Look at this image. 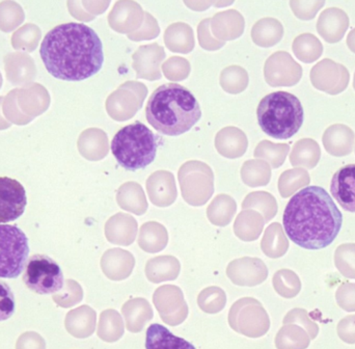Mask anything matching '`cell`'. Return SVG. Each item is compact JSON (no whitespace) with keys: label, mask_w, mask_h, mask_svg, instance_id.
Instances as JSON below:
<instances>
[{"label":"cell","mask_w":355,"mask_h":349,"mask_svg":"<svg viewBox=\"0 0 355 349\" xmlns=\"http://www.w3.org/2000/svg\"><path fill=\"white\" fill-rule=\"evenodd\" d=\"M40 56L50 75L66 81L85 80L97 74L104 62L99 35L83 23L51 29L42 42Z\"/></svg>","instance_id":"1"},{"label":"cell","mask_w":355,"mask_h":349,"mask_svg":"<svg viewBox=\"0 0 355 349\" xmlns=\"http://www.w3.org/2000/svg\"><path fill=\"white\" fill-rule=\"evenodd\" d=\"M283 225L288 237L300 248L321 250L339 235L343 215L324 188L308 186L288 203Z\"/></svg>","instance_id":"2"},{"label":"cell","mask_w":355,"mask_h":349,"mask_svg":"<svg viewBox=\"0 0 355 349\" xmlns=\"http://www.w3.org/2000/svg\"><path fill=\"white\" fill-rule=\"evenodd\" d=\"M146 117L158 133L177 137L189 131L200 121L202 110L189 90L179 83H166L152 94Z\"/></svg>","instance_id":"3"},{"label":"cell","mask_w":355,"mask_h":349,"mask_svg":"<svg viewBox=\"0 0 355 349\" xmlns=\"http://www.w3.org/2000/svg\"><path fill=\"white\" fill-rule=\"evenodd\" d=\"M259 125L269 137L288 139L302 128L304 110L302 102L288 92H273L265 96L257 110Z\"/></svg>","instance_id":"4"},{"label":"cell","mask_w":355,"mask_h":349,"mask_svg":"<svg viewBox=\"0 0 355 349\" xmlns=\"http://www.w3.org/2000/svg\"><path fill=\"white\" fill-rule=\"evenodd\" d=\"M158 144L156 137L146 125L132 123L121 129L112 142V152L125 170H143L155 160Z\"/></svg>","instance_id":"5"},{"label":"cell","mask_w":355,"mask_h":349,"mask_svg":"<svg viewBox=\"0 0 355 349\" xmlns=\"http://www.w3.org/2000/svg\"><path fill=\"white\" fill-rule=\"evenodd\" d=\"M28 238L12 225H0V278L16 279L28 261Z\"/></svg>","instance_id":"6"},{"label":"cell","mask_w":355,"mask_h":349,"mask_svg":"<svg viewBox=\"0 0 355 349\" xmlns=\"http://www.w3.org/2000/svg\"><path fill=\"white\" fill-rule=\"evenodd\" d=\"M23 282L31 291L47 296L62 289L64 273L60 265L49 256L33 255L27 261Z\"/></svg>","instance_id":"7"},{"label":"cell","mask_w":355,"mask_h":349,"mask_svg":"<svg viewBox=\"0 0 355 349\" xmlns=\"http://www.w3.org/2000/svg\"><path fill=\"white\" fill-rule=\"evenodd\" d=\"M310 78L313 87L329 95L336 96L347 89L350 74L344 65L325 58L313 67Z\"/></svg>","instance_id":"8"},{"label":"cell","mask_w":355,"mask_h":349,"mask_svg":"<svg viewBox=\"0 0 355 349\" xmlns=\"http://www.w3.org/2000/svg\"><path fill=\"white\" fill-rule=\"evenodd\" d=\"M148 95V89L139 83L128 81L121 85L114 93L107 98L106 108L108 114L116 121H125L132 118L135 112L127 104L139 110L144 99Z\"/></svg>","instance_id":"9"},{"label":"cell","mask_w":355,"mask_h":349,"mask_svg":"<svg viewBox=\"0 0 355 349\" xmlns=\"http://www.w3.org/2000/svg\"><path fill=\"white\" fill-rule=\"evenodd\" d=\"M265 79L271 87H293L302 77V68L288 52L273 53L265 62Z\"/></svg>","instance_id":"10"},{"label":"cell","mask_w":355,"mask_h":349,"mask_svg":"<svg viewBox=\"0 0 355 349\" xmlns=\"http://www.w3.org/2000/svg\"><path fill=\"white\" fill-rule=\"evenodd\" d=\"M26 205V191L22 184L12 178L0 177V223L18 219Z\"/></svg>","instance_id":"11"},{"label":"cell","mask_w":355,"mask_h":349,"mask_svg":"<svg viewBox=\"0 0 355 349\" xmlns=\"http://www.w3.org/2000/svg\"><path fill=\"white\" fill-rule=\"evenodd\" d=\"M166 58V52L158 44L141 46L133 54V68L137 72L139 78L157 80L162 77L160 62Z\"/></svg>","instance_id":"12"},{"label":"cell","mask_w":355,"mask_h":349,"mask_svg":"<svg viewBox=\"0 0 355 349\" xmlns=\"http://www.w3.org/2000/svg\"><path fill=\"white\" fill-rule=\"evenodd\" d=\"M349 24V17L343 10L329 8L321 12L317 21V31L327 43L336 44L343 39Z\"/></svg>","instance_id":"13"},{"label":"cell","mask_w":355,"mask_h":349,"mask_svg":"<svg viewBox=\"0 0 355 349\" xmlns=\"http://www.w3.org/2000/svg\"><path fill=\"white\" fill-rule=\"evenodd\" d=\"M331 191L344 210L355 213V164H348L336 172Z\"/></svg>","instance_id":"14"},{"label":"cell","mask_w":355,"mask_h":349,"mask_svg":"<svg viewBox=\"0 0 355 349\" xmlns=\"http://www.w3.org/2000/svg\"><path fill=\"white\" fill-rule=\"evenodd\" d=\"M355 135L344 124L329 126L323 133L322 143L327 153L336 158L349 155L354 150Z\"/></svg>","instance_id":"15"},{"label":"cell","mask_w":355,"mask_h":349,"mask_svg":"<svg viewBox=\"0 0 355 349\" xmlns=\"http://www.w3.org/2000/svg\"><path fill=\"white\" fill-rule=\"evenodd\" d=\"M146 349H196L190 342L174 335L159 323L150 325L146 337Z\"/></svg>","instance_id":"16"},{"label":"cell","mask_w":355,"mask_h":349,"mask_svg":"<svg viewBox=\"0 0 355 349\" xmlns=\"http://www.w3.org/2000/svg\"><path fill=\"white\" fill-rule=\"evenodd\" d=\"M215 145L223 155L237 158L246 151L248 139L240 129L227 127L217 133Z\"/></svg>","instance_id":"17"},{"label":"cell","mask_w":355,"mask_h":349,"mask_svg":"<svg viewBox=\"0 0 355 349\" xmlns=\"http://www.w3.org/2000/svg\"><path fill=\"white\" fill-rule=\"evenodd\" d=\"M321 158L320 146L312 139H302L293 146L290 162L293 167H302L312 170L318 164Z\"/></svg>","instance_id":"18"},{"label":"cell","mask_w":355,"mask_h":349,"mask_svg":"<svg viewBox=\"0 0 355 349\" xmlns=\"http://www.w3.org/2000/svg\"><path fill=\"white\" fill-rule=\"evenodd\" d=\"M284 35V27L277 19L264 18L254 24L252 37L257 45L271 47L277 45Z\"/></svg>","instance_id":"19"},{"label":"cell","mask_w":355,"mask_h":349,"mask_svg":"<svg viewBox=\"0 0 355 349\" xmlns=\"http://www.w3.org/2000/svg\"><path fill=\"white\" fill-rule=\"evenodd\" d=\"M294 54L306 64H312L321 58L323 45L320 40L312 33H302L294 40L292 45Z\"/></svg>","instance_id":"20"},{"label":"cell","mask_w":355,"mask_h":349,"mask_svg":"<svg viewBox=\"0 0 355 349\" xmlns=\"http://www.w3.org/2000/svg\"><path fill=\"white\" fill-rule=\"evenodd\" d=\"M164 41H166V47L170 48L174 52L178 41H180L178 52H181V53H189L194 47L191 27L188 24H184V23H175V24L171 25L166 31Z\"/></svg>","instance_id":"21"},{"label":"cell","mask_w":355,"mask_h":349,"mask_svg":"<svg viewBox=\"0 0 355 349\" xmlns=\"http://www.w3.org/2000/svg\"><path fill=\"white\" fill-rule=\"evenodd\" d=\"M310 182V175L304 169H293V170L286 171L279 178V192H281L282 196L288 198L300 188L308 186Z\"/></svg>","instance_id":"22"},{"label":"cell","mask_w":355,"mask_h":349,"mask_svg":"<svg viewBox=\"0 0 355 349\" xmlns=\"http://www.w3.org/2000/svg\"><path fill=\"white\" fill-rule=\"evenodd\" d=\"M289 150L290 146L287 144H272L269 141H263L257 147L254 156L265 158L272 164L273 168L277 169L285 162Z\"/></svg>","instance_id":"23"},{"label":"cell","mask_w":355,"mask_h":349,"mask_svg":"<svg viewBox=\"0 0 355 349\" xmlns=\"http://www.w3.org/2000/svg\"><path fill=\"white\" fill-rule=\"evenodd\" d=\"M335 265L343 277L355 279V244L338 246L335 252Z\"/></svg>","instance_id":"24"},{"label":"cell","mask_w":355,"mask_h":349,"mask_svg":"<svg viewBox=\"0 0 355 349\" xmlns=\"http://www.w3.org/2000/svg\"><path fill=\"white\" fill-rule=\"evenodd\" d=\"M238 66H232L230 68L225 69L221 73L220 83L221 87L227 93L238 94L241 93L246 87H248V76L245 70L239 68L237 72Z\"/></svg>","instance_id":"25"},{"label":"cell","mask_w":355,"mask_h":349,"mask_svg":"<svg viewBox=\"0 0 355 349\" xmlns=\"http://www.w3.org/2000/svg\"><path fill=\"white\" fill-rule=\"evenodd\" d=\"M277 275L275 287L279 293L283 294L286 298H293L296 294L300 293V289H302V283L295 273L283 271H279Z\"/></svg>","instance_id":"26"},{"label":"cell","mask_w":355,"mask_h":349,"mask_svg":"<svg viewBox=\"0 0 355 349\" xmlns=\"http://www.w3.org/2000/svg\"><path fill=\"white\" fill-rule=\"evenodd\" d=\"M325 0H291L290 6L294 15L300 20L309 21L315 18L324 6Z\"/></svg>","instance_id":"27"},{"label":"cell","mask_w":355,"mask_h":349,"mask_svg":"<svg viewBox=\"0 0 355 349\" xmlns=\"http://www.w3.org/2000/svg\"><path fill=\"white\" fill-rule=\"evenodd\" d=\"M267 238L270 240L271 256H281L288 250V240L284 234L282 225L275 223L267 230Z\"/></svg>","instance_id":"28"},{"label":"cell","mask_w":355,"mask_h":349,"mask_svg":"<svg viewBox=\"0 0 355 349\" xmlns=\"http://www.w3.org/2000/svg\"><path fill=\"white\" fill-rule=\"evenodd\" d=\"M16 309L15 296L8 284L0 281V321H6L14 315Z\"/></svg>","instance_id":"29"},{"label":"cell","mask_w":355,"mask_h":349,"mask_svg":"<svg viewBox=\"0 0 355 349\" xmlns=\"http://www.w3.org/2000/svg\"><path fill=\"white\" fill-rule=\"evenodd\" d=\"M338 305L345 311H355V284L344 283L336 293Z\"/></svg>","instance_id":"30"},{"label":"cell","mask_w":355,"mask_h":349,"mask_svg":"<svg viewBox=\"0 0 355 349\" xmlns=\"http://www.w3.org/2000/svg\"><path fill=\"white\" fill-rule=\"evenodd\" d=\"M338 334L347 343H355V315L346 317L339 323Z\"/></svg>","instance_id":"31"},{"label":"cell","mask_w":355,"mask_h":349,"mask_svg":"<svg viewBox=\"0 0 355 349\" xmlns=\"http://www.w3.org/2000/svg\"><path fill=\"white\" fill-rule=\"evenodd\" d=\"M347 46L355 53V28L352 29L347 37Z\"/></svg>","instance_id":"32"},{"label":"cell","mask_w":355,"mask_h":349,"mask_svg":"<svg viewBox=\"0 0 355 349\" xmlns=\"http://www.w3.org/2000/svg\"><path fill=\"white\" fill-rule=\"evenodd\" d=\"M354 89L355 90V72H354Z\"/></svg>","instance_id":"33"}]
</instances>
